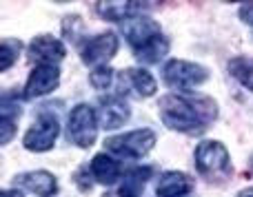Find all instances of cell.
Segmentation results:
<instances>
[{
    "instance_id": "1",
    "label": "cell",
    "mask_w": 253,
    "mask_h": 197,
    "mask_svg": "<svg viewBox=\"0 0 253 197\" xmlns=\"http://www.w3.org/2000/svg\"><path fill=\"white\" fill-rule=\"evenodd\" d=\"M158 111L167 129L187 135H200L218 118V104L209 96L171 93L160 100Z\"/></svg>"
},
{
    "instance_id": "2",
    "label": "cell",
    "mask_w": 253,
    "mask_h": 197,
    "mask_svg": "<svg viewBox=\"0 0 253 197\" xmlns=\"http://www.w3.org/2000/svg\"><path fill=\"white\" fill-rule=\"evenodd\" d=\"M126 42L131 44L135 60L142 65H156L169 53V40L162 35L160 25L147 16L126 20L123 27Z\"/></svg>"
},
{
    "instance_id": "3",
    "label": "cell",
    "mask_w": 253,
    "mask_h": 197,
    "mask_svg": "<svg viewBox=\"0 0 253 197\" xmlns=\"http://www.w3.org/2000/svg\"><path fill=\"white\" fill-rule=\"evenodd\" d=\"M156 146V133L153 129H135V131L111 135L105 140V149L126 160H140Z\"/></svg>"
},
{
    "instance_id": "4",
    "label": "cell",
    "mask_w": 253,
    "mask_h": 197,
    "mask_svg": "<svg viewBox=\"0 0 253 197\" xmlns=\"http://www.w3.org/2000/svg\"><path fill=\"white\" fill-rule=\"evenodd\" d=\"M98 135V113L93 106L78 104L71 109L69 120H67V137L71 144L80 149H89L96 142Z\"/></svg>"
},
{
    "instance_id": "5",
    "label": "cell",
    "mask_w": 253,
    "mask_h": 197,
    "mask_svg": "<svg viewBox=\"0 0 253 197\" xmlns=\"http://www.w3.org/2000/svg\"><path fill=\"white\" fill-rule=\"evenodd\" d=\"M231 160L222 142L205 140L196 146V168L205 177H222L229 173Z\"/></svg>"
},
{
    "instance_id": "6",
    "label": "cell",
    "mask_w": 253,
    "mask_h": 197,
    "mask_svg": "<svg viewBox=\"0 0 253 197\" xmlns=\"http://www.w3.org/2000/svg\"><path fill=\"white\" fill-rule=\"evenodd\" d=\"M207 78H209V69H205L198 62L173 58V60L165 62V66H162V80L167 82V87L191 89L196 84H202Z\"/></svg>"
},
{
    "instance_id": "7",
    "label": "cell",
    "mask_w": 253,
    "mask_h": 197,
    "mask_svg": "<svg viewBox=\"0 0 253 197\" xmlns=\"http://www.w3.org/2000/svg\"><path fill=\"white\" fill-rule=\"evenodd\" d=\"M80 60L87 66H105V62H109L111 58L118 53V35L114 31H105L100 35L89 38L84 44H80Z\"/></svg>"
},
{
    "instance_id": "8",
    "label": "cell",
    "mask_w": 253,
    "mask_h": 197,
    "mask_svg": "<svg viewBox=\"0 0 253 197\" xmlns=\"http://www.w3.org/2000/svg\"><path fill=\"white\" fill-rule=\"evenodd\" d=\"M58 135H60V122L51 115H44V118H38L25 133V144L27 151H34V153H44V151L53 149Z\"/></svg>"
},
{
    "instance_id": "9",
    "label": "cell",
    "mask_w": 253,
    "mask_h": 197,
    "mask_svg": "<svg viewBox=\"0 0 253 197\" xmlns=\"http://www.w3.org/2000/svg\"><path fill=\"white\" fill-rule=\"evenodd\" d=\"M58 84H60V66L38 65V66H34V71H31L29 78H27L22 98H25V100H34V98L47 96V93L56 91Z\"/></svg>"
},
{
    "instance_id": "10",
    "label": "cell",
    "mask_w": 253,
    "mask_h": 197,
    "mask_svg": "<svg viewBox=\"0 0 253 197\" xmlns=\"http://www.w3.org/2000/svg\"><path fill=\"white\" fill-rule=\"evenodd\" d=\"M65 56H67L65 44L58 38L47 35V33L36 35L29 42V47H27V58H29L36 66L38 65H56L58 66V62L65 60Z\"/></svg>"
},
{
    "instance_id": "11",
    "label": "cell",
    "mask_w": 253,
    "mask_h": 197,
    "mask_svg": "<svg viewBox=\"0 0 253 197\" xmlns=\"http://www.w3.org/2000/svg\"><path fill=\"white\" fill-rule=\"evenodd\" d=\"M116 80H118L120 96L135 93L140 98H151L158 89L156 80H153V75L147 69H125V71H120Z\"/></svg>"
},
{
    "instance_id": "12",
    "label": "cell",
    "mask_w": 253,
    "mask_h": 197,
    "mask_svg": "<svg viewBox=\"0 0 253 197\" xmlns=\"http://www.w3.org/2000/svg\"><path fill=\"white\" fill-rule=\"evenodd\" d=\"M147 9H151L149 2H114V0H105V2L96 4V11L100 18L111 22H123V20H133V18H140Z\"/></svg>"
},
{
    "instance_id": "13",
    "label": "cell",
    "mask_w": 253,
    "mask_h": 197,
    "mask_svg": "<svg viewBox=\"0 0 253 197\" xmlns=\"http://www.w3.org/2000/svg\"><path fill=\"white\" fill-rule=\"evenodd\" d=\"M129 104L123 100V98H102L100 106H98V120H100V127L107 129V131H114V129H120L123 124L129 120Z\"/></svg>"
},
{
    "instance_id": "14",
    "label": "cell",
    "mask_w": 253,
    "mask_h": 197,
    "mask_svg": "<svg viewBox=\"0 0 253 197\" xmlns=\"http://www.w3.org/2000/svg\"><path fill=\"white\" fill-rule=\"evenodd\" d=\"M13 184L22 186L25 191H31L38 197H53L58 191V182L51 173L47 171H34V173H22V175H16Z\"/></svg>"
},
{
    "instance_id": "15",
    "label": "cell",
    "mask_w": 253,
    "mask_h": 197,
    "mask_svg": "<svg viewBox=\"0 0 253 197\" xmlns=\"http://www.w3.org/2000/svg\"><path fill=\"white\" fill-rule=\"evenodd\" d=\"M193 189V180L191 175L182 171H167L160 177L156 186V195L158 197H184L189 195Z\"/></svg>"
},
{
    "instance_id": "16",
    "label": "cell",
    "mask_w": 253,
    "mask_h": 197,
    "mask_svg": "<svg viewBox=\"0 0 253 197\" xmlns=\"http://www.w3.org/2000/svg\"><path fill=\"white\" fill-rule=\"evenodd\" d=\"M89 171H91V177L98 184H105V186H111L123 175L120 162H116V160L107 153H98L96 158L91 160V164H89Z\"/></svg>"
},
{
    "instance_id": "17",
    "label": "cell",
    "mask_w": 253,
    "mask_h": 197,
    "mask_svg": "<svg viewBox=\"0 0 253 197\" xmlns=\"http://www.w3.org/2000/svg\"><path fill=\"white\" fill-rule=\"evenodd\" d=\"M151 175H153L151 166H140L129 171L118 189V197H142V191L147 186V182L151 180Z\"/></svg>"
},
{
    "instance_id": "18",
    "label": "cell",
    "mask_w": 253,
    "mask_h": 197,
    "mask_svg": "<svg viewBox=\"0 0 253 197\" xmlns=\"http://www.w3.org/2000/svg\"><path fill=\"white\" fill-rule=\"evenodd\" d=\"M229 73L249 91H253V58L238 56L229 60Z\"/></svg>"
},
{
    "instance_id": "19",
    "label": "cell",
    "mask_w": 253,
    "mask_h": 197,
    "mask_svg": "<svg viewBox=\"0 0 253 197\" xmlns=\"http://www.w3.org/2000/svg\"><path fill=\"white\" fill-rule=\"evenodd\" d=\"M22 51V42L16 38H4L2 42H0V71H7L11 69L13 65H16L18 56H20Z\"/></svg>"
},
{
    "instance_id": "20",
    "label": "cell",
    "mask_w": 253,
    "mask_h": 197,
    "mask_svg": "<svg viewBox=\"0 0 253 197\" xmlns=\"http://www.w3.org/2000/svg\"><path fill=\"white\" fill-rule=\"evenodd\" d=\"M89 82H91L93 89L105 91L107 87L114 84V69H111V66H98V69H93L91 73H89Z\"/></svg>"
},
{
    "instance_id": "21",
    "label": "cell",
    "mask_w": 253,
    "mask_h": 197,
    "mask_svg": "<svg viewBox=\"0 0 253 197\" xmlns=\"http://www.w3.org/2000/svg\"><path fill=\"white\" fill-rule=\"evenodd\" d=\"M2 133H0V142L2 144H7V142H11L13 137V131H16V120H13V115H7L2 113Z\"/></svg>"
},
{
    "instance_id": "22",
    "label": "cell",
    "mask_w": 253,
    "mask_h": 197,
    "mask_svg": "<svg viewBox=\"0 0 253 197\" xmlns=\"http://www.w3.org/2000/svg\"><path fill=\"white\" fill-rule=\"evenodd\" d=\"M238 13H240V18L247 22V25H251V27H253V2H245V4H240Z\"/></svg>"
},
{
    "instance_id": "23",
    "label": "cell",
    "mask_w": 253,
    "mask_h": 197,
    "mask_svg": "<svg viewBox=\"0 0 253 197\" xmlns=\"http://www.w3.org/2000/svg\"><path fill=\"white\" fill-rule=\"evenodd\" d=\"M0 197H25V193L18 189H2L0 191Z\"/></svg>"
},
{
    "instance_id": "24",
    "label": "cell",
    "mask_w": 253,
    "mask_h": 197,
    "mask_svg": "<svg viewBox=\"0 0 253 197\" xmlns=\"http://www.w3.org/2000/svg\"><path fill=\"white\" fill-rule=\"evenodd\" d=\"M238 197H253V189H245V191H240V195Z\"/></svg>"
},
{
    "instance_id": "25",
    "label": "cell",
    "mask_w": 253,
    "mask_h": 197,
    "mask_svg": "<svg viewBox=\"0 0 253 197\" xmlns=\"http://www.w3.org/2000/svg\"><path fill=\"white\" fill-rule=\"evenodd\" d=\"M251 168H253V160H251Z\"/></svg>"
}]
</instances>
